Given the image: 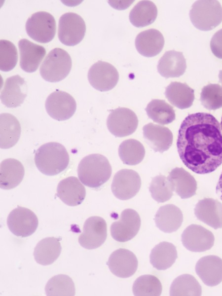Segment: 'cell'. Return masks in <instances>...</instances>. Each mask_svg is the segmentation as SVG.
<instances>
[{
  "label": "cell",
  "instance_id": "obj_1",
  "mask_svg": "<svg viewBox=\"0 0 222 296\" xmlns=\"http://www.w3.org/2000/svg\"><path fill=\"white\" fill-rule=\"evenodd\" d=\"M177 147L182 162L192 171L199 174L214 171L222 163L219 121L208 113L189 114L180 126Z\"/></svg>",
  "mask_w": 222,
  "mask_h": 296
},
{
  "label": "cell",
  "instance_id": "obj_2",
  "mask_svg": "<svg viewBox=\"0 0 222 296\" xmlns=\"http://www.w3.org/2000/svg\"><path fill=\"white\" fill-rule=\"evenodd\" d=\"M69 155L62 144L49 142L36 151L34 161L38 170L47 176H54L65 170L69 163Z\"/></svg>",
  "mask_w": 222,
  "mask_h": 296
},
{
  "label": "cell",
  "instance_id": "obj_3",
  "mask_svg": "<svg viewBox=\"0 0 222 296\" xmlns=\"http://www.w3.org/2000/svg\"><path fill=\"white\" fill-rule=\"evenodd\" d=\"M112 172L110 163L105 156L91 154L80 161L77 175L81 182L91 188L100 187L110 178Z\"/></svg>",
  "mask_w": 222,
  "mask_h": 296
},
{
  "label": "cell",
  "instance_id": "obj_4",
  "mask_svg": "<svg viewBox=\"0 0 222 296\" xmlns=\"http://www.w3.org/2000/svg\"><path fill=\"white\" fill-rule=\"evenodd\" d=\"M189 15L195 28L210 31L222 22V7L218 0H197L192 5Z\"/></svg>",
  "mask_w": 222,
  "mask_h": 296
},
{
  "label": "cell",
  "instance_id": "obj_5",
  "mask_svg": "<svg viewBox=\"0 0 222 296\" xmlns=\"http://www.w3.org/2000/svg\"><path fill=\"white\" fill-rule=\"evenodd\" d=\"M72 65L69 54L64 49L55 48L48 53L42 63L40 74L47 81L59 82L69 74Z\"/></svg>",
  "mask_w": 222,
  "mask_h": 296
},
{
  "label": "cell",
  "instance_id": "obj_6",
  "mask_svg": "<svg viewBox=\"0 0 222 296\" xmlns=\"http://www.w3.org/2000/svg\"><path fill=\"white\" fill-rule=\"evenodd\" d=\"M25 28L31 38L40 43H47L55 37L56 21L50 13L38 11L33 14L27 19Z\"/></svg>",
  "mask_w": 222,
  "mask_h": 296
},
{
  "label": "cell",
  "instance_id": "obj_7",
  "mask_svg": "<svg viewBox=\"0 0 222 296\" xmlns=\"http://www.w3.org/2000/svg\"><path fill=\"white\" fill-rule=\"evenodd\" d=\"M85 32V22L78 14L67 12L60 17L58 37L63 44L67 46H74L78 44L84 38Z\"/></svg>",
  "mask_w": 222,
  "mask_h": 296
},
{
  "label": "cell",
  "instance_id": "obj_8",
  "mask_svg": "<svg viewBox=\"0 0 222 296\" xmlns=\"http://www.w3.org/2000/svg\"><path fill=\"white\" fill-rule=\"evenodd\" d=\"M138 125V117L131 110L118 108L112 110L107 120L109 131L116 137H124L133 134Z\"/></svg>",
  "mask_w": 222,
  "mask_h": 296
},
{
  "label": "cell",
  "instance_id": "obj_9",
  "mask_svg": "<svg viewBox=\"0 0 222 296\" xmlns=\"http://www.w3.org/2000/svg\"><path fill=\"white\" fill-rule=\"evenodd\" d=\"M7 224L15 235L26 237L33 234L38 226V221L31 210L18 206L12 210L7 218Z\"/></svg>",
  "mask_w": 222,
  "mask_h": 296
},
{
  "label": "cell",
  "instance_id": "obj_10",
  "mask_svg": "<svg viewBox=\"0 0 222 296\" xmlns=\"http://www.w3.org/2000/svg\"><path fill=\"white\" fill-rule=\"evenodd\" d=\"M45 107L51 117L58 121H64L74 114L76 103L68 93L56 90L47 97Z\"/></svg>",
  "mask_w": 222,
  "mask_h": 296
},
{
  "label": "cell",
  "instance_id": "obj_11",
  "mask_svg": "<svg viewBox=\"0 0 222 296\" xmlns=\"http://www.w3.org/2000/svg\"><path fill=\"white\" fill-rule=\"evenodd\" d=\"M141 186V178L137 172L131 169H121L114 176L111 189L113 195L122 200L134 197Z\"/></svg>",
  "mask_w": 222,
  "mask_h": 296
},
{
  "label": "cell",
  "instance_id": "obj_12",
  "mask_svg": "<svg viewBox=\"0 0 222 296\" xmlns=\"http://www.w3.org/2000/svg\"><path fill=\"white\" fill-rule=\"evenodd\" d=\"M88 79L91 85L100 91H107L113 88L119 79L116 69L109 63L99 61L90 67Z\"/></svg>",
  "mask_w": 222,
  "mask_h": 296
},
{
  "label": "cell",
  "instance_id": "obj_13",
  "mask_svg": "<svg viewBox=\"0 0 222 296\" xmlns=\"http://www.w3.org/2000/svg\"><path fill=\"white\" fill-rule=\"evenodd\" d=\"M140 226L139 214L133 209H126L121 212L120 219L111 224V234L115 240L125 242L137 234Z\"/></svg>",
  "mask_w": 222,
  "mask_h": 296
},
{
  "label": "cell",
  "instance_id": "obj_14",
  "mask_svg": "<svg viewBox=\"0 0 222 296\" xmlns=\"http://www.w3.org/2000/svg\"><path fill=\"white\" fill-rule=\"evenodd\" d=\"M107 226L105 220L99 216L88 218L83 225V232L78 237L79 244L87 249L100 247L106 240Z\"/></svg>",
  "mask_w": 222,
  "mask_h": 296
},
{
  "label": "cell",
  "instance_id": "obj_15",
  "mask_svg": "<svg viewBox=\"0 0 222 296\" xmlns=\"http://www.w3.org/2000/svg\"><path fill=\"white\" fill-rule=\"evenodd\" d=\"M184 246L194 252H202L210 250L214 245L213 233L201 225L192 224L188 226L181 235Z\"/></svg>",
  "mask_w": 222,
  "mask_h": 296
},
{
  "label": "cell",
  "instance_id": "obj_16",
  "mask_svg": "<svg viewBox=\"0 0 222 296\" xmlns=\"http://www.w3.org/2000/svg\"><path fill=\"white\" fill-rule=\"evenodd\" d=\"M107 264L113 274L119 278H126L136 272L138 261L133 252L119 248L111 254Z\"/></svg>",
  "mask_w": 222,
  "mask_h": 296
},
{
  "label": "cell",
  "instance_id": "obj_17",
  "mask_svg": "<svg viewBox=\"0 0 222 296\" xmlns=\"http://www.w3.org/2000/svg\"><path fill=\"white\" fill-rule=\"evenodd\" d=\"M28 92L24 79L19 75L6 78L0 92L1 103L7 108H16L24 102Z\"/></svg>",
  "mask_w": 222,
  "mask_h": 296
},
{
  "label": "cell",
  "instance_id": "obj_18",
  "mask_svg": "<svg viewBox=\"0 0 222 296\" xmlns=\"http://www.w3.org/2000/svg\"><path fill=\"white\" fill-rule=\"evenodd\" d=\"M195 271L206 285L216 286L222 282V259L217 256H204L197 262Z\"/></svg>",
  "mask_w": 222,
  "mask_h": 296
},
{
  "label": "cell",
  "instance_id": "obj_19",
  "mask_svg": "<svg viewBox=\"0 0 222 296\" xmlns=\"http://www.w3.org/2000/svg\"><path fill=\"white\" fill-rule=\"evenodd\" d=\"M18 47L21 68L27 73L35 72L46 54L45 48L25 38L19 41Z\"/></svg>",
  "mask_w": 222,
  "mask_h": 296
},
{
  "label": "cell",
  "instance_id": "obj_20",
  "mask_svg": "<svg viewBox=\"0 0 222 296\" xmlns=\"http://www.w3.org/2000/svg\"><path fill=\"white\" fill-rule=\"evenodd\" d=\"M143 131L146 142L156 152L163 153L172 145L173 134L166 127L149 123L143 127Z\"/></svg>",
  "mask_w": 222,
  "mask_h": 296
},
{
  "label": "cell",
  "instance_id": "obj_21",
  "mask_svg": "<svg viewBox=\"0 0 222 296\" xmlns=\"http://www.w3.org/2000/svg\"><path fill=\"white\" fill-rule=\"evenodd\" d=\"M197 219L217 229L222 227V204L212 198L199 200L194 208Z\"/></svg>",
  "mask_w": 222,
  "mask_h": 296
},
{
  "label": "cell",
  "instance_id": "obj_22",
  "mask_svg": "<svg viewBox=\"0 0 222 296\" xmlns=\"http://www.w3.org/2000/svg\"><path fill=\"white\" fill-rule=\"evenodd\" d=\"M57 196L66 205L75 206L85 199L86 189L76 177H69L59 183Z\"/></svg>",
  "mask_w": 222,
  "mask_h": 296
},
{
  "label": "cell",
  "instance_id": "obj_23",
  "mask_svg": "<svg viewBox=\"0 0 222 296\" xmlns=\"http://www.w3.org/2000/svg\"><path fill=\"white\" fill-rule=\"evenodd\" d=\"M164 45V38L160 32L150 29L140 33L135 39V46L142 55L151 57L158 54Z\"/></svg>",
  "mask_w": 222,
  "mask_h": 296
},
{
  "label": "cell",
  "instance_id": "obj_24",
  "mask_svg": "<svg viewBox=\"0 0 222 296\" xmlns=\"http://www.w3.org/2000/svg\"><path fill=\"white\" fill-rule=\"evenodd\" d=\"M186 68V60L183 53L174 50L165 52L157 65L158 72L166 78L182 75Z\"/></svg>",
  "mask_w": 222,
  "mask_h": 296
},
{
  "label": "cell",
  "instance_id": "obj_25",
  "mask_svg": "<svg viewBox=\"0 0 222 296\" xmlns=\"http://www.w3.org/2000/svg\"><path fill=\"white\" fill-rule=\"evenodd\" d=\"M156 226L166 233L177 231L183 222V215L180 209L173 204L160 207L155 215Z\"/></svg>",
  "mask_w": 222,
  "mask_h": 296
},
{
  "label": "cell",
  "instance_id": "obj_26",
  "mask_svg": "<svg viewBox=\"0 0 222 296\" xmlns=\"http://www.w3.org/2000/svg\"><path fill=\"white\" fill-rule=\"evenodd\" d=\"M25 170L22 163L14 158H7L0 163V187L10 189L16 187L22 181Z\"/></svg>",
  "mask_w": 222,
  "mask_h": 296
},
{
  "label": "cell",
  "instance_id": "obj_27",
  "mask_svg": "<svg viewBox=\"0 0 222 296\" xmlns=\"http://www.w3.org/2000/svg\"><path fill=\"white\" fill-rule=\"evenodd\" d=\"M168 178L172 185L174 191L181 198H188L196 194V181L194 178L184 168H174L169 173Z\"/></svg>",
  "mask_w": 222,
  "mask_h": 296
},
{
  "label": "cell",
  "instance_id": "obj_28",
  "mask_svg": "<svg viewBox=\"0 0 222 296\" xmlns=\"http://www.w3.org/2000/svg\"><path fill=\"white\" fill-rule=\"evenodd\" d=\"M165 95L172 105L181 110L190 107L194 100L193 89L180 82H171L165 88Z\"/></svg>",
  "mask_w": 222,
  "mask_h": 296
},
{
  "label": "cell",
  "instance_id": "obj_29",
  "mask_svg": "<svg viewBox=\"0 0 222 296\" xmlns=\"http://www.w3.org/2000/svg\"><path fill=\"white\" fill-rule=\"evenodd\" d=\"M60 239V238L50 237L39 241L34 252L36 262L42 265L53 263L58 258L61 252Z\"/></svg>",
  "mask_w": 222,
  "mask_h": 296
},
{
  "label": "cell",
  "instance_id": "obj_30",
  "mask_svg": "<svg viewBox=\"0 0 222 296\" xmlns=\"http://www.w3.org/2000/svg\"><path fill=\"white\" fill-rule=\"evenodd\" d=\"M0 148H9L18 141L21 132L18 119L8 113L0 114Z\"/></svg>",
  "mask_w": 222,
  "mask_h": 296
},
{
  "label": "cell",
  "instance_id": "obj_31",
  "mask_svg": "<svg viewBox=\"0 0 222 296\" xmlns=\"http://www.w3.org/2000/svg\"><path fill=\"white\" fill-rule=\"evenodd\" d=\"M176 247L171 243L162 242L151 250L150 262L158 270H164L170 267L177 259Z\"/></svg>",
  "mask_w": 222,
  "mask_h": 296
},
{
  "label": "cell",
  "instance_id": "obj_32",
  "mask_svg": "<svg viewBox=\"0 0 222 296\" xmlns=\"http://www.w3.org/2000/svg\"><path fill=\"white\" fill-rule=\"evenodd\" d=\"M157 16V8L153 2L141 0L130 11L129 17L133 26L141 28L152 24Z\"/></svg>",
  "mask_w": 222,
  "mask_h": 296
},
{
  "label": "cell",
  "instance_id": "obj_33",
  "mask_svg": "<svg viewBox=\"0 0 222 296\" xmlns=\"http://www.w3.org/2000/svg\"><path fill=\"white\" fill-rule=\"evenodd\" d=\"M145 110L149 118L161 125L168 124L176 118L173 108L163 100H152Z\"/></svg>",
  "mask_w": 222,
  "mask_h": 296
},
{
  "label": "cell",
  "instance_id": "obj_34",
  "mask_svg": "<svg viewBox=\"0 0 222 296\" xmlns=\"http://www.w3.org/2000/svg\"><path fill=\"white\" fill-rule=\"evenodd\" d=\"M118 155L122 162L128 165H135L143 160L145 149L139 141L130 139L122 142L118 148Z\"/></svg>",
  "mask_w": 222,
  "mask_h": 296
},
{
  "label": "cell",
  "instance_id": "obj_35",
  "mask_svg": "<svg viewBox=\"0 0 222 296\" xmlns=\"http://www.w3.org/2000/svg\"><path fill=\"white\" fill-rule=\"evenodd\" d=\"M202 289L197 280L190 274H183L177 277L172 282L170 289V295L201 296Z\"/></svg>",
  "mask_w": 222,
  "mask_h": 296
},
{
  "label": "cell",
  "instance_id": "obj_36",
  "mask_svg": "<svg viewBox=\"0 0 222 296\" xmlns=\"http://www.w3.org/2000/svg\"><path fill=\"white\" fill-rule=\"evenodd\" d=\"M45 291L48 296H73L75 294L73 280L64 274L55 275L50 278L45 286Z\"/></svg>",
  "mask_w": 222,
  "mask_h": 296
},
{
  "label": "cell",
  "instance_id": "obj_37",
  "mask_svg": "<svg viewBox=\"0 0 222 296\" xmlns=\"http://www.w3.org/2000/svg\"><path fill=\"white\" fill-rule=\"evenodd\" d=\"M162 287L160 280L152 275H144L134 282L132 291L136 296H158L161 295Z\"/></svg>",
  "mask_w": 222,
  "mask_h": 296
},
{
  "label": "cell",
  "instance_id": "obj_38",
  "mask_svg": "<svg viewBox=\"0 0 222 296\" xmlns=\"http://www.w3.org/2000/svg\"><path fill=\"white\" fill-rule=\"evenodd\" d=\"M152 198L158 203L169 200L173 196L174 188L168 178L159 175L153 177L149 186Z\"/></svg>",
  "mask_w": 222,
  "mask_h": 296
},
{
  "label": "cell",
  "instance_id": "obj_39",
  "mask_svg": "<svg viewBox=\"0 0 222 296\" xmlns=\"http://www.w3.org/2000/svg\"><path fill=\"white\" fill-rule=\"evenodd\" d=\"M200 102L209 110L222 107V87L218 84L210 83L204 86L200 94Z\"/></svg>",
  "mask_w": 222,
  "mask_h": 296
},
{
  "label": "cell",
  "instance_id": "obj_40",
  "mask_svg": "<svg viewBox=\"0 0 222 296\" xmlns=\"http://www.w3.org/2000/svg\"><path fill=\"white\" fill-rule=\"evenodd\" d=\"M18 60L17 50L11 41L0 40V69L3 72H9L16 66Z\"/></svg>",
  "mask_w": 222,
  "mask_h": 296
},
{
  "label": "cell",
  "instance_id": "obj_41",
  "mask_svg": "<svg viewBox=\"0 0 222 296\" xmlns=\"http://www.w3.org/2000/svg\"><path fill=\"white\" fill-rule=\"evenodd\" d=\"M210 48L216 57L222 59V29L213 36L210 41Z\"/></svg>",
  "mask_w": 222,
  "mask_h": 296
},
{
  "label": "cell",
  "instance_id": "obj_42",
  "mask_svg": "<svg viewBox=\"0 0 222 296\" xmlns=\"http://www.w3.org/2000/svg\"><path fill=\"white\" fill-rule=\"evenodd\" d=\"M216 193L222 200V172L220 176L219 181L216 186Z\"/></svg>",
  "mask_w": 222,
  "mask_h": 296
},
{
  "label": "cell",
  "instance_id": "obj_43",
  "mask_svg": "<svg viewBox=\"0 0 222 296\" xmlns=\"http://www.w3.org/2000/svg\"><path fill=\"white\" fill-rule=\"evenodd\" d=\"M219 82L222 84V70H220L219 71Z\"/></svg>",
  "mask_w": 222,
  "mask_h": 296
},
{
  "label": "cell",
  "instance_id": "obj_44",
  "mask_svg": "<svg viewBox=\"0 0 222 296\" xmlns=\"http://www.w3.org/2000/svg\"><path fill=\"white\" fill-rule=\"evenodd\" d=\"M221 127H222V120H221Z\"/></svg>",
  "mask_w": 222,
  "mask_h": 296
}]
</instances>
